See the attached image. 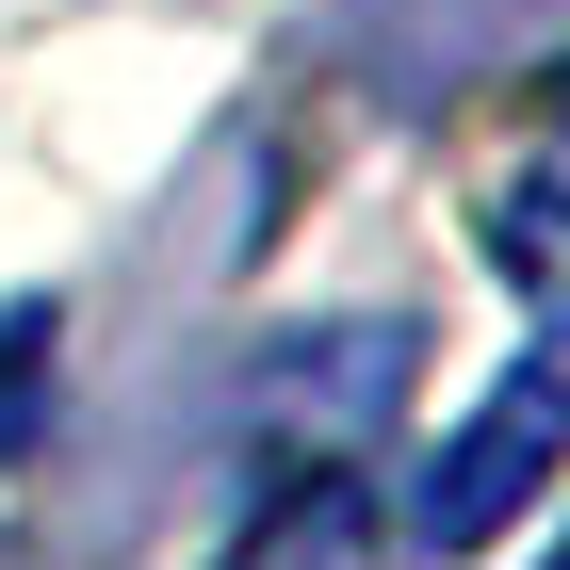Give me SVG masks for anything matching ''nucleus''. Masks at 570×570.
Instances as JSON below:
<instances>
[{
    "mask_svg": "<svg viewBox=\"0 0 570 570\" xmlns=\"http://www.w3.org/2000/svg\"><path fill=\"white\" fill-rule=\"evenodd\" d=\"M489 245H505V277H522V294L554 277V164H522V179H505V213H489Z\"/></svg>",
    "mask_w": 570,
    "mask_h": 570,
    "instance_id": "obj_3",
    "label": "nucleus"
},
{
    "mask_svg": "<svg viewBox=\"0 0 570 570\" xmlns=\"http://www.w3.org/2000/svg\"><path fill=\"white\" fill-rule=\"evenodd\" d=\"M554 440H570V375H554V358H522V375H505L473 424L440 440L424 505H407V522H424V554H473V538H505V522L538 505V473H554Z\"/></svg>",
    "mask_w": 570,
    "mask_h": 570,
    "instance_id": "obj_1",
    "label": "nucleus"
},
{
    "mask_svg": "<svg viewBox=\"0 0 570 570\" xmlns=\"http://www.w3.org/2000/svg\"><path fill=\"white\" fill-rule=\"evenodd\" d=\"M33 392H49V309H0V440L33 424Z\"/></svg>",
    "mask_w": 570,
    "mask_h": 570,
    "instance_id": "obj_4",
    "label": "nucleus"
},
{
    "mask_svg": "<svg viewBox=\"0 0 570 570\" xmlns=\"http://www.w3.org/2000/svg\"><path fill=\"white\" fill-rule=\"evenodd\" d=\"M228 570H375V505H358L343 473H277L262 522L228 538Z\"/></svg>",
    "mask_w": 570,
    "mask_h": 570,
    "instance_id": "obj_2",
    "label": "nucleus"
}]
</instances>
